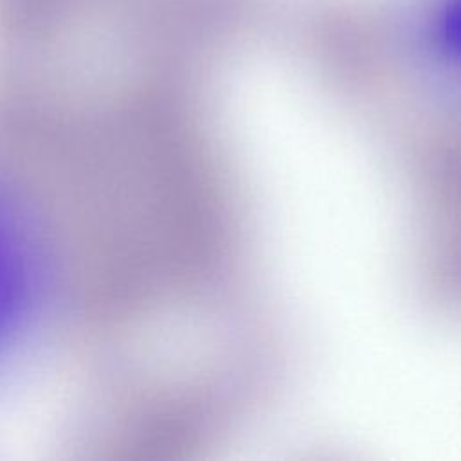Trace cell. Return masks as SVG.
I'll use <instances>...</instances> for the list:
<instances>
[{"mask_svg": "<svg viewBox=\"0 0 461 461\" xmlns=\"http://www.w3.org/2000/svg\"><path fill=\"white\" fill-rule=\"evenodd\" d=\"M22 303V270L7 234L0 229V346L13 330Z\"/></svg>", "mask_w": 461, "mask_h": 461, "instance_id": "1", "label": "cell"}]
</instances>
